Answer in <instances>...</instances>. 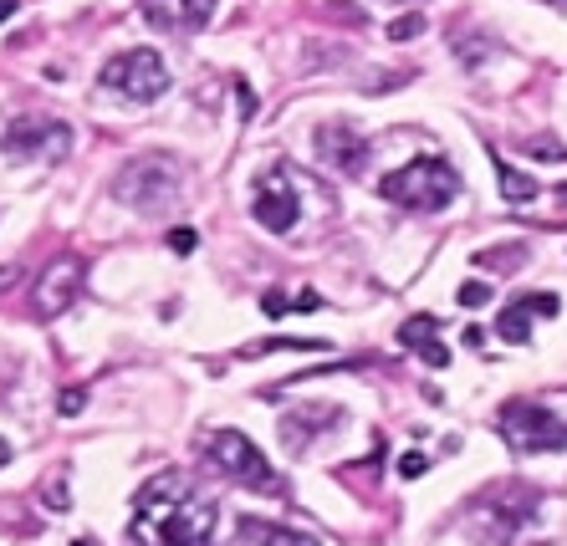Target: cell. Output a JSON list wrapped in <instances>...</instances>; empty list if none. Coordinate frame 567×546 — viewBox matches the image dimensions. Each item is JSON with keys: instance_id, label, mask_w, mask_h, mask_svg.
<instances>
[{"instance_id": "1", "label": "cell", "mask_w": 567, "mask_h": 546, "mask_svg": "<svg viewBox=\"0 0 567 546\" xmlns=\"http://www.w3.org/2000/svg\"><path fill=\"white\" fill-rule=\"evenodd\" d=\"M133 546H215V500L184 475H158L133 496Z\"/></svg>"}, {"instance_id": "2", "label": "cell", "mask_w": 567, "mask_h": 546, "mask_svg": "<svg viewBox=\"0 0 567 546\" xmlns=\"http://www.w3.org/2000/svg\"><path fill=\"white\" fill-rule=\"evenodd\" d=\"M460 189H465L460 184V169L445 154H419L404 169L378 179V194L389 204H399V210H410V215H435V210H445L455 200Z\"/></svg>"}, {"instance_id": "3", "label": "cell", "mask_w": 567, "mask_h": 546, "mask_svg": "<svg viewBox=\"0 0 567 546\" xmlns=\"http://www.w3.org/2000/svg\"><path fill=\"white\" fill-rule=\"evenodd\" d=\"M557 398H511L496 414V429L517 454H557L567 450V419L557 414Z\"/></svg>"}, {"instance_id": "4", "label": "cell", "mask_w": 567, "mask_h": 546, "mask_svg": "<svg viewBox=\"0 0 567 546\" xmlns=\"http://www.w3.org/2000/svg\"><path fill=\"white\" fill-rule=\"evenodd\" d=\"M112 194L128 204V210H158V204L179 200V164L169 154H139L128 158L118 179H112Z\"/></svg>"}, {"instance_id": "5", "label": "cell", "mask_w": 567, "mask_h": 546, "mask_svg": "<svg viewBox=\"0 0 567 546\" xmlns=\"http://www.w3.org/2000/svg\"><path fill=\"white\" fill-rule=\"evenodd\" d=\"M210 465L220 470V475H230V480H240L246 490H261V496H276L282 490V480H276V470H271V460L261 450H256L251 434H240V429H215L205 444Z\"/></svg>"}, {"instance_id": "6", "label": "cell", "mask_w": 567, "mask_h": 546, "mask_svg": "<svg viewBox=\"0 0 567 546\" xmlns=\"http://www.w3.org/2000/svg\"><path fill=\"white\" fill-rule=\"evenodd\" d=\"M0 154L5 158H26V164H62L72 154V128L62 118H47V112H21L11 118V128L0 133Z\"/></svg>"}, {"instance_id": "7", "label": "cell", "mask_w": 567, "mask_h": 546, "mask_svg": "<svg viewBox=\"0 0 567 546\" xmlns=\"http://www.w3.org/2000/svg\"><path fill=\"white\" fill-rule=\"evenodd\" d=\"M103 87L128 103H154V97L169 93V67L154 47H133V51H118L108 67H103Z\"/></svg>"}, {"instance_id": "8", "label": "cell", "mask_w": 567, "mask_h": 546, "mask_svg": "<svg viewBox=\"0 0 567 546\" xmlns=\"http://www.w3.org/2000/svg\"><path fill=\"white\" fill-rule=\"evenodd\" d=\"M251 215H256V225H261V230H271V235L297 230L302 194H297V184H292V174H286V169H266L261 179H256Z\"/></svg>"}, {"instance_id": "9", "label": "cell", "mask_w": 567, "mask_h": 546, "mask_svg": "<svg viewBox=\"0 0 567 546\" xmlns=\"http://www.w3.org/2000/svg\"><path fill=\"white\" fill-rule=\"evenodd\" d=\"M215 16V0H143V21L164 36H189L210 26Z\"/></svg>"}, {"instance_id": "10", "label": "cell", "mask_w": 567, "mask_h": 546, "mask_svg": "<svg viewBox=\"0 0 567 546\" xmlns=\"http://www.w3.org/2000/svg\"><path fill=\"white\" fill-rule=\"evenodd\" d=\"M77 286H82V261L77 255H62V261L36 282V317H47V322L62 317L67 307L77 301Z\"/></svg>"}, {"instance_id": "11", "label": "cell", "mask_w": 567, "mask_h": 546, "mask_svg": "<svg viewBox=\"0 0 567 546\" xmlns=\"http://www.w3.org/2000/svg\"><path fill=\"white\" fill-rule=\"evenodd\" d=\"M399 343H404V353H419L429 368H450V347L440 343V317L414 312L410 322L399 327Z\"/></svg>"}, {"instance_id": "12", "label": "cell", "mask_w": 567, "mask_h": 546, "mask_svg": "<svg viewBox=\"0 0 567 546\" xmlns=\"http://www.w3.org/2000/svg\"><path fill=\"white\" fill-rule=\"evenodd\" d=\"M312 143H317V154L328 158L332 169H343V174H353V169H358V158L368 154V143H363L347 123H322L312 133Z\"/></svg>"}, {"instance_id": "13", "label": "cell", "mask_w": 567, "mask_h": 546, "mask_svg": "<svg viewBox=\"0 0 567 546\" xmlns=\"http://www.w3.org/2000/svg\"><path fill=\"white\" fill-rule=\"evenodd\" d=\"M240 542L246 546H322L317 536H307V531L276 526V521H256V515L240 521Z\"/></svg>"}, {"instance_id": "14", "label": "cell", "mask_w": 567, "mask_h": 546, "mask_svg": "<svg viewBox=\"0 0 567 546\" xmlns=\"http://www.w3.org/2000/svg\"><path fill=\"white\" fill-rule=\"evenodd\" d=\"M496 179H501V200H506V204L536 200V179H532V174H521L511 158H496Z\"/></svg>"}, {"instance_id": "15", "label": "cell", "mask_w": 567, "mask_h": 546, "mask_svg": "<svg viewBox=\"0 0 567 546\" xmlns=\"http://www.w3.org/2000/svg\"><path fill=\"white\" fill-rule=\"evenodd\" d=\"M496 337H501V343H526V337H532V301H511V307L496 317Z\"/></svg>"}, {"instance_id": "16", "label": "cell", "mask_w": 567, "mask_h": 546, "mask_svg": "<svg viewBox=\"0 0 567 546\" xmlns=\"http://www.w3.org/2000/svg\"><path fill=\"white\" fill-rule=\"evenodd\" d=\"M276 347H286V353H322L328 343H317V337H266V343L246 347V358H261V353H276Z\"/></svg>"}, {"instance_id": "17", "label": "cell", "mask_w": 567, "mask_h": 546, "mask_svg": "<svg viewBox=\"0 0 567 546\" xmlns=\"http://www.w3.org/2000/svg\"><path fill=\"white\" fill-rule=\"evenodd\" d=\"M419 31H425V16H414V11H410V16H399L394 26H389V36H394V41H414Z\"/></svg>"}, {"instance_id": "18", "label": "cell", "mask_w": 567, "mask_h": 546, "mask_svg": "<svg viewBox=\"0 0 567 546\" xmlns=\"http://www.w3.org/2000/svg\"><path fill=\"white\" fill-rule=\"evenodd\" d=\"M490 301V282H465L460 286V307H486Z\"/></svg>"}, {"instance_id": "19", "label": "cell", "mask_w": 567, "mask_h": 546, "mask_svg": "<svg viewBox=\"0 0 567 546\" xmlns=\"http://www.w3.org/2000/svg\"><path fill=\"white\" fill-rule=\"evenodd\" d=\"M429 470V460L419 450H410V454H399V475H404V480H419V475H425Z\"/></svg>"}, {"instance_id": "20", "label": "cell", "mask_w": 567, "mask_h": 546, "mask_svg": "<svg viewBox=\"0 0 567 546\" xmlns=\"http://www.w3.org/2000/svg\"><path fill=\"white\" fill-rule=\"evenodd\" d=\"M526 154H536V158H542V164H562V148H557V143H552V139H532V143H526Z\"/></svg>"}, {"instance_id": "21", "label": "cell", "mask_w": 567, "mask_h": 546, "mask_svg": "<svg viewBox=\"0 0 567 546\" xmlns=\"http://www.w3.org/2000/svg\"><path fill=\"white\" fill-rule=\"evenodd\" d=\"M194 240H200V235L189 230V225H179V230H169V250H174V255H189V250H194Z\"/></svg>"}, {"instance_id": "22", "label": "cell", "mask_w": 567, "mask_h": 546, "mask_svg": "<svg viewBox=\"0 0 567 546\" xmlns=\"http://www.w3.org/2000/svg\"><path fill=\"white\" fill-rule=\"evenodd\" d=\"M82 404H87V393H82V389H67V393H62V404H57V408H62L67 419H72V414H82Z\"/></svg>"}, {"instance_id": "23", "label": "cell", "mask_w": 567, "mask_h": 546, "mask_svg": "<svg viewBox=\"0 0 567 546\" xmlns=\"http://www.w3.org/2000/svg\"><path fill=\"white\" fill-rule=\"evenodd\" d=\"M286 307H292V301H286L282 291H266V297H261V312L266 317H286Z\"/></svg>"}, {"instance_id": "24", "label": "cell", "mask_w": 567, "mask_h": 546, "mask_svg": "<svg viewBox=\"0 0 567 546\" xmlns=\"http://www.w3.org/2000/svg\"><path fill=\"white\" fill-rule=\"evenodd\" d=\"M236 103H240V118H251L256 112V93L246 87V82H236Z\"/></svg>"}, {"instance_id": "25", "label": "cell", "mask_w": 567, "mask_h": 546, "mask_svg": "<svg viewBox=\"0 0 567 546\" xmlns=\"http://www.w3.org/2000/svg\"><path fill=\"white\" fill-rule=\"evenodd\" d=\"M47 506H57V511L67 506V490H62V480H51V490H47Z\"/></svg>"}, {"instance_id": "26", "label": "cell", "mask_w": 567, "mask_h": 546, "mask_svg": "<svg viewBox=\"0 0 567 546\" xmlns=\"http://www.w3.org/2000/svg\"><path fill=\"white\" fill-rule=\"evenodd\" d=\"M16 16V0H0V21H11Z\"/></svg>"}, {"instance_id": "27", "label": "cell", "mask_w": 567, "mask_h": 546, "mask_svg": "<svg viewBox=\"0 0 567 546\" xmlns=\"http://www.w3.org/2000/svg\"><path fill=\"white\" fill-rule=\"evenodd\" d=\"M5 460H11V444H5V439H0V465H5Z\"/></svg>"}, {"instance_id": "28", "label": "cell", "mask_w": 567, "mask_h": 546, "mask_svg": "<svg viewBox=\"0 0 567 546\" xmlns=\"http://www.w3.org/2000/svg\"><path fill=\"white\" fill-rule=\"evenodd\" d=\"M542 5H567V0H542Z\"/></svg>"}]
</instances>
